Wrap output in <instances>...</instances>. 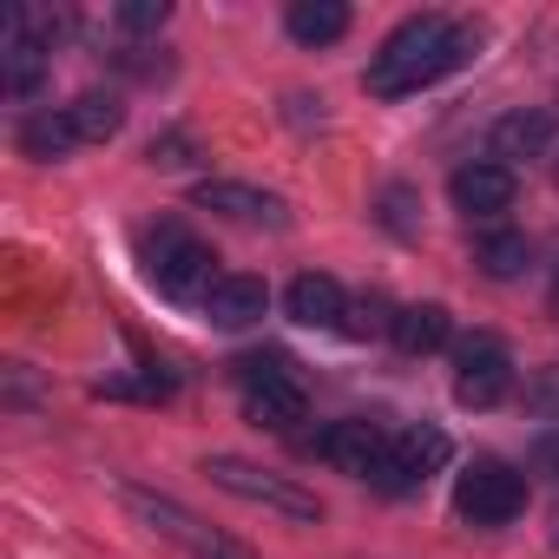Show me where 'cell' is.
<instances>
[{"mask_svg": "<svg viewBox=\"0 0 559 559\" xmlns=\"http://www.w3.org/2000/svg\"><path fill=\"white\" fill-rule=\"evenodd\" d=\"M474 53H480V34H474L467 21L415 14V21H402V27L369 53L362 86H369L376 99H408V93H428V86H441L448 73H461Z\"/></svg>", "mask_w": 559, "mask_h": 559, "instance_id": "1", "label": "cell"}, {"mask_svg": "<svg viewBox=\"0 0 559 559\" xmlns=\"http://www.w3.org/2000/svg\"><path fill=\"white\" fill-rule=\"evenodd\" d=\"M211 263H217L211 243L191 237L178 217H165L158 230H145V276L158 284V297H171V304H204L211 284L224 276V270H211Z\"/></svg>", "mask_w": 559, "mask_h": 559, "instance_id": "2", "label": "cell"}, {"mask_svg": "<svg viewBox=\"0 0 559 559\" xmlns=\"http://www.w3.org/2000/svg\"><path fill=\"white\" fill-rule=\"evenodd\" d=\"M119 507L139 520V526H152L158 539H171V546H185L191 559H250L237 539H224L217 526H204L191 507H178L171 493H152V487H139V480H119Z\"/></svg>", "mask_w": 559, "mask_h": 559, "instance_id": "3", "label": "cell"}, {"mask_svg": "<svg viewBox=\"0 0 559 559\" xmlns=\"http://www.w3.org/2000/svg\"><path fill=\"white\" fill-rule=\"evenodd\" d=\"M204 474H211L224 493H237V500H250V507H263V513H284V520H323V500H317L310 487H297L290 474H276V467H257V461H243V454H211Z\"/></svg>", "mask_w": 559, "mask_h": 559, "instance_id": "4", "label": "cell"}, {"mask_svg": "<svg viewBox=\"0 0 559 559\" xmlns=\"http://www.w3.org/2000/svg\"><path fill=\"white\" fill-rule=\"evenodd\" d=\"M237 382H243V415L270 435H290L297 421H310V395L304 382L290 376L284 356H243L237 362Z\"/></svg>", "mask_w": 559, "mask_h": 559, "instance_id": "5", "label": "cell"}, {"mask_svg": "<svg viewBox=\"0 0 559 559\" xmlns=\"http://www.w3.org/2000/svg\"><path fill=\"white\" fill-rule=\"evenodd\" d=\"M389 441H395L389 421L349 415V421H330V428L304 435V454H317L323 467H336V474H349V480H376L382 461H389Z\"/></svg>", "mask_w": 559, "mask_h": 559, "instance_id": "6", "label": "cell"}, {"mask_svg": "<svg viewBox=\"0 0 559 559\" xmlns=\"http://www.w3.org/2000/svg\"><path fill=\"white\" fill-rule=\"evenodd\" d=\"M513 395V349L487 330L454 343V402L461 408H500Z\"/></svg>", "mask_w": 559, "mask_h": 559, "instance_id": "7", "label": "cell"}, {"mask_svg": "<svg viewBox=\"0 0 559 559\" xmlns=\"http://www.w3.org/2000/svg\"><path fill=\"white\" fill-rule=\"evenodd\" d=\"M454 513L467 526H507L526 513V480L507 461H474L454 474Z\"/></svg>", "mask_w": 559, "mask_h": 559, "instance_id": "8", "label": "cell"}, {"mask_svg": "<svg viewBox=\"0 0 559 559\" xmlns=\"http://www.w3.org/2000/svg\"><path fill=\"white\" fill-rule=\"evenodd\" d=\"M448 454H454L448 428H435V421L395 428V441H389V461H382V474H376L369 487H382V493H415V487H428V480L448 467Z\"/></svg>", "mask_w": 559, "mask_h": 559, "instance_id": "9", "label": "cell"}, {"mask_svg": "<svg viewBox=\"0 0 559 559\" xmlns=\"http://www.w3.org/2000/svg\"><path fill=\"white\" fill-rule=\"evenodd\" d=\"M191 204L211 211V217L250 224V230H284V224H290V204H284V198L263 191V185H243V178H204V185L191 191Z\"/></svg>", "mask_w": 559, "mask_h": 559, "instance_id": "10", "label": "cell"}, {"mask_svg": "<svg viewBox=\"0 0 559 559\" xmlns=\"http://www.w3.org/2000/svg\"><path fill=\"white\" fill-rule=\"evenodd\" d=\"M448 198H454V211H461V217H480V224H493L500 211H513V198H520V178H513L500 158H467V165H454V178H448Z\"/></svg>", "mask_w": 559, "mask_h": 559, "instance_id": "11", "label": "cell"}, {"mask_svg": "<svg viewBox=\"0 0 559 559\" xmlns=\"http://www.w3.org/2000/svg\"><path fill=\"white\" fill-rule=\"evenodd\" d=\"M270 317V284L263 276H243V270H224L217 284H211V297H204V323L211 330H257Z\"/></svg>", "mask_w": 559, "mask_h": 559, "instance_id": "12", "label": "cell"}, {"mask_svg": "<svg viewBox=\"0 0 559 559\" xmlns=\"http://www.w3.org/2000/svg\"><path fill=\"white\" fill-rule=\"evenodd\" d=\"M284 317H290L297 330H343L349 290L336 284L330 270H304V276H290V290H284Z\"/></svg>", "mask_w": 559, "mask_h": 559, "instance_id": "13", "label": "cell"}, {"mask_svg": "<svg viewBox=\"0 0 559 559\" xmlns=\"http://www.w3.org/2000/svg\"><path fill=\"white\" fill-rule=\"evenodd\" d=\"M546 145H552V112H539V106H520V112L493 119V132H487V158H500L507 171L520 158H546Z\"/></svg>", "mask_w": 559, "mask_h": 559, "instance_id": "14", "label": "cell"}, {"mask_svg": "<svg viewBox=\"0 0 559 559\" xmlns=\"http://www.w3.org/2000/svg\"><path fill=\"white\" fill-rule=\"evenodd\" d=\"M60 119H67V139H73V145H106V139H119V132H126V99L93 86V93L67 99V106H60Z\"/></svg>", "mask_w": 559, "mask_h": 559, "instance_id": "15", "label": "cell"}, {"mask_svg": "<svg viewBox=\"0 0 559 559\" xmlns=\"http://www.w3.org/2000/svg\"><path fill=\"white\" fill-rule=\"evenodd\" d=\"M389 336H395L402 356H435V349L454 343V317L441 304H408V310L389 317Z\"/></svg>", "mask_w": 559, "mask_h": 559, "instance_id": "16", "label": "cell"}, {"mask_svg": "<svg viewBox=\"0 0 559 559\" xmlns=\"http://www.w3.org/2000/svg\"><path fill=\"white\" fill-rule=\"evenodd\" d=\"M349 8L343 0H290L284 8V34L297 40V47H336L343 34H349Z\"/></svg>", "mask_w": 559, "mask_h": 559, "instance_id": "17", "label": "cell"}, {"mask_svg": "<svg viewBox=\"0 0 559 559\" xmlns=\"http://www.w3.org/2000/svg\"><path fill=\"white\" fill-rule=\"evenodd\" d=\"M474 263H480V276L507 284V276H520V270L533 263V243H526L520 230H487V237L474 243Z\"/></svg>", "mask_w": 559, "mask_h": 559, "instance_id": "18", "label": "cell"}, {"mask_svg": "<svg viewBox=\"0 0 559 559\" xmlns=\"http://www.w3.org/2000/svg\"><path fill=\"white\" fill-rule=\"evenodd\" d=\"M112 21H119V34H158L171 21V8H165V0H126Z\"/></svg>", "mask_w": 559, "mask_h": 559, "instance_id": "19", "label": "cell"}, {"mask_svg": "<svg viewBox=\"0 0 559 559\" xmlns=\"http://www.w3.org/2000/svg\"><path fill=\"white\" fill-rule=\"evenodd\" d=\"M185 152H191V139H185V132H165V139H152V165H191Z\"/></svg>", "mask_w": 559, "mask_h": 559, "instance_id": "20", "label": "cell"}, {"mask_svg": "<svg viewBox=\"0 0 559 559\" xmlns=\"http://www.w3.org/2000/svg\"><path fill=\"white\" fill-rule=\"evenodd\" d=\"M526 402H533L539 415H559V369H546V376L526 389Z\"/></svg>", "mask_w": 559, "mask_h": 559, "instance_id": "21", "label": "cell"}]
</instances>
